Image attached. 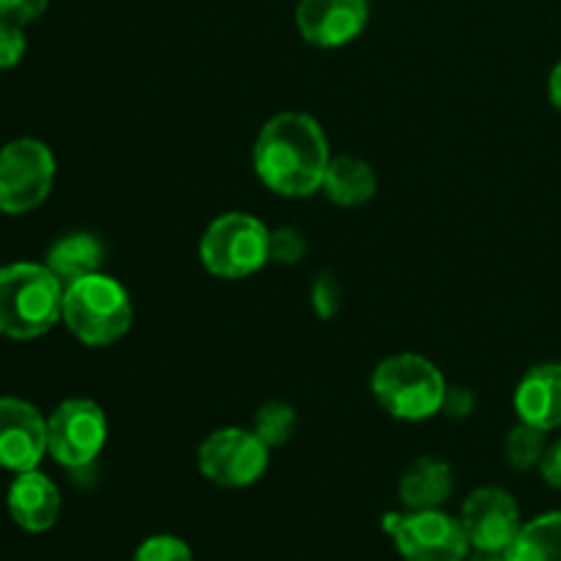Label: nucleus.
Segmentation results:
<instances>
[{"mask_svg": "<svg viewBox=\"0 0 561 561\" xmlns=\"http://www.w3.org/2000/svg\"><path fill=\"white\" fill-rule=\"evenodd\" d=\"M255 173L283 197H310L327 179L329 140L307 113H279L261 129L255 142Z\"/></svg>", "mask_w": 561, "mask_h": 561, "instance_id": "obj_1", "label": "nucleus"}, {"mask_svg": "<svg viewBox=\"0 0 561 561\" xmlns=\"http://www.w3.org/2000/svg\"><path fill=\"white\" fill-rule=\"evenodd\" d=\"M64 318V283L38 263L0 268V334L33 340Z\"/></svg>", "mask_w": 561, "mask_h": 561, "instance_id": "obj_2", "label": "nucleus"}, {"mask_svg": "<svg viewBox=\"0 0 561 561\" xmlns=\"http://www.w3.org/2000/svg\"><path fill=\"white\" fill-rule=\"evenodd\" d=\"M131 299L118 279L96 272L64 288V323L80 343L102 348L131 329Z\"/></svg>", "mask_w": 561, "mask_h": 561, "instance_id": "obj_3", "label": "nucleus"}, {"mask_svg": "<svg viewBox=\"0 0 561 561\" xmlns=\"http://www.w3.org/2000/svg\"><path fill=\"white\" fill-rule=\"evenodd\" d=\"M373 394L389 416L422 422L442 414L447 381L431 359L420 354H398L383 359L373 373Z\"/></svg>", "mask_w": 561, "mask_h": 561, "instance_id": "obj_4", "label": "nucleus"}, {"mask_svg": "<svg viewBox=\"0 0 561 561\" xmlns=\"http://www.w3.org/2000/svg\"><path fill=\"white\" fill-rule=\"evenodd\" d=\"M272 230L250 214L230 211L214 219L201 239V261L208 274L222 279H244L261 272L268 255Z\"/></svg>", "mask_w": 561, "mask_h": 561, "instance_id": "obj_5", "label": "nucleus"}, {"mask_svg": "<svg viewBox=\"0 0 561 561\" xmlns=\"http://www.w3.org/2000/svg\"><path fill=\"white\" fill-rule=\"evenodd\" d=\"M383 529L394 540L403 561H463L471 551L460 518H453L444 510L387 515Z\"/></svg>", "mask_w": 561, "mask_h": 561, "instance_id": "obj_6", "label": "nucleus"}, {"mask_svg": "<svg viewBox=\"0 0 561 561\" xmlns=\"http://www.w3.org/2000/svg\"><path fill=\"white\" fill-rule=\"evenodd\" d=\"M197 469L211 485L239 491L250 488L266 474L268 447L255 431L241 427H219L203 438L197 449Z\"/></svg>", "mask_w": 561, "mask_h": 561, "instance_id": "obj_7", "label": "nucleus"}, {"mask_svg": "<svg viewBox=\"0 0 561 561\" xmlns=\"http://www.w3.org/2000/svg\"><path fill=\"white\" fill-rule=\"evenodd\" d=\"M55 181V157L42 140L9 142L0 151V211L27 214L47 201Z\"/></svg>", "mask_w": 561, "mask_h": 561, "instance_id": "obj_8", "label": "nucleus"}, {"mask_svg": "<svg viewBox=\"0 0 561 561\" xmlns=\"http://www.w3.org/2000/svg\"><path fill=\"white\" fill-rule=\"evenodd\" d=\"M107 444V416L93 400H64L47 420V453L66 469H88Z\"/></svg>", "mask_w": 561, "mask_h": 561, "instance_id": "obj_9", "label": "nucleus"}, {"mask_svg": "<svg viewBox=\"0 0 561 561\" xmlns=\"http://www.w3.org/2000/svg\"><path fill=\"white\" fill-rule=\"evenodd\" d=\"M460 524H463L466 537H469L474 551H496L507 553L518 537L520 507L504 488H477L460 510Z\"/></svg>", "mask_w": 561, "mask_h": 561, "instance_id": "obj_10", "label": "nucleus"}, {"mask_svg": "<svg viewBox=\"0 0 561 561\" xmlns=\"http://www.w3.org/2000/svg\"><path fill=\"white\" fill-rule=\"evenodd\" d=\"M47 455V420L31 403L0 398V466L33 471Z\"/></svg>", "mask_w": 561, "mask_h": 561, "instance_id": "obj_11", "label": "nucleus"}, {"mask_svg": "<svg viewBox=\"0 0 561 561\" xmlns=\"http://www.w3.org/2000/svg\"><path fill=\"white\" fill-rule=\"evenodd\" d=\"M367 0H299L296 27L316 47H343L367 25Z\"/></svg>", "mask_w": 561, "mask_h": 561, "instance_id": "obj_12", "label": "nucleus"}, {"mask_svg": "<svg viewBox=\"0 0 561 561\" xmlns=\"http://www.w3.org/2000/svg\"><path fill=\"white\" fill-rule=\"evenodd\" d=\"M515 414L520 422L551 433L561 427V362L535 365L515 389Z\"/></svg>", "mask_w": 561, "mask_h": 561, "instance_id": "obj_13", "label": "nucleus"}, {"mask_svg": "<svg viewBox=\"0 0 561 561\" xmlns=\"http://www.w3.org/2000/svg\"><path fill=\"white\" fill-rule=\"evenodd\" d=\"M9 513L20 529L31 535L53 529L60 518V493L42 471H22L9 488Z\"/></svg>", "mask_w": 561, "mask_h": 561, "instance_id": "obj_14", "label": "nucleus"}, {"mask_svg": "<svg viewBox=\"0 0 561 561\" xmlns=\"http://www.w3.org/2000/svg\"><path fill=\"white\" fill-rule=\"evenodd\" d=\"M455 488L453 469L442 458H420L400 477V502L405 510H442Z\"/></svg>", "mask_w": 561, "mask_h": 561, "instance_id": "obj_15", "label": "nucleus"}, {"mask_svg": "<svg viewBox=\"0 0 561 561\" xmlns=\"http://www.w3.org/2000/svg\"><path fill=\"white\" fill-rule=\"evenodd\" d=\"M104 244L93 233H69L55 241L47 252L44 266L66 285L77 283L82 277L102 272Z\"/></svg>", "mask_w": 561, "mask_h": 561, "instance_id": "obj_16", "label": "nucleus"}, {"mask_svg": "<svg viewBox=\"0 0 561 561\" xmlns=\"http://www.w3.org/2000/svg\"><path fill=\"white\" fill-rule=\"evenodd\" d=\"M376 173L367 162L356 157H337L329 162L327 179H323L321 190L332 203L343 208L365 206L373 195H376Z\"/></svg>", "mask_w": 561, "mask_h": 561, "instance_id": "obj_17", "label": "nucleus"}, {"mask_svg": "<svg viewBox=\"0 0 561 561\" xmlns=\"http://www.w3.org/2000/svg\"><path fill=\"white\" fill-rule=\"evenodd\" d=\"M507 561H561V513H546L520 526Z\"/></svg>", "mask_w": 561, "mask_h": 561, "instance_id": "obj_18", "label": "nucleus"}, {"mask_svg": "<svg viewBox=\"0 0 561 561\" xmlns=\"http://www.w3.org/2000/svg\"><path fill=\"white\" fill-rule=\"evenodd\" d=\"M548 449V433L540 427L529 425V422H518L513 431L504 438V458L513 469L529 471L542 463Z\"/></svg>", "mask_w": 561, "mask_h": 561, "instance_id": "obj_19", "label": "nucleus"}, {"mask_svg": "<svg viewBox=\"0 0 561 561\" xmlns=\"http://www.w3.org/2000/svg\"><path fill=\"white\" fill-rule=\"evenodd\" d=\"M296 425H299V416H296L294 405L283 403V400H272V403L257 409L255 427H252V431H255L257 438L272 449L288 444L290 438H294Z\"/></svg>", "mask_w": 561, "mask_h": 561, "instance_id": "obj_20", "label": "nucleus"}, {"mask_svg": "<svg viewBox=\"0 0 561 561\" xmlns=\"http://www.w3.org/2000/svg\"><path fill=\"white\" fill-rule=\"evenodd\" d=\"M131 561H195V553L181 537L153 535L137 546Z\"/></svg>", "mask_w": 561, "mask_h": 561, "instance_id": "obj_21", "label": "nucleus"}, {"mask_svg": "<svg viewBox=\"0 0 561 561\" xmlns=\"http://www.w3.org/2000/svg\"><path fill=\"white\" fill-rule=\"evenodd\" d=\"M307 252V241L299 230L294 228H279L272 230V241H268V255L272 261L285 263V266H294L305 257Z\"/></svg>", "mask_w": 561, "mask_h": 561, "instance_id": "obj_22", "label": "nucleus"}, {"mask_svg": "<svg viewBox=\"0 0 561 561\" xmlns=\"http://www.w3.org/2000/svg\"><path fill=\"white\" fill-rule=\"evenodd\" d=\"M25 55V33L16 22L0 16V69H14Z\"/></svg>", "mask_w": 561, "mask_h": 561, "instance_id": "obj_23", "label": "nucleus"}, {"mask_svg": "<svg viewBox=\"0 0 561 561\" xmlns=\"http://www.w3.org/2000/svg\"><path fill=\"white\" fill-rule=\"evenodd\" d=\"M312 307L321 318H334V312L340 310V285L332 274H321V277L312 283Z\"/></svg>", "mask_w": 561, "mask_h": 561, "instance_id": "obj_24", "label": "nucleus"}, {"mask_svg": "<svg viewBox=\"0 0 561 561\" xmlns=\"http://www.w3.org/2000/svg\"><path fill=\"white\" fill-rule=\"evenodd\" d=\"M49 0H0V16L16 25H25V22L38 20L47 9Z\"/></svg>", "mask_w": 561, "mask_h": 561, "instance_id": "obj_25", "label": "nucleus"}, {"mask_svg": "<svg viewBox=\"0 0 561 561\" xmlns=\"http://www.w3.org/2000/svg\"><path fill=\"white\" fill-rule=\"evenodd\" d=\"M477 398L469 387H447V394H444L442 414L453 416V420H463L474 411Z\"/></svg>", "mask_w": 561, "mask_h": 561, "instance_id": "obj_26", "label": "nucleus"}, {"mask_svg": "<svg viewBox=\"0 0 561 561\" xmlns=\"http://www.w3.org/2000/svg\"><path fill=\"white\" fill-rule=\"evenodd\" d=\"M540 471H542V480H546L548 485L561 491V438L559 442L548 444L546 458H542L540 463Z\"/></svg>", "mask_w": 561, "mask_h": 561, "instance_id": "obj_27", "label": "nucleus"}, {"mask_svg": "<svg viewBox=\"0 0 561 561\" xmlns=\"http://www.w3.org/2000/svg\"><path fill=\"white\" fill-rule=\"evenodd\" d=\"M548 96H551V104L561 113V60H557L551 77H548Z\"/></svg>", "mask_w": 561, "mask_h": 561, "instance_id": "obj_28", "label": "nucleus"}, {"mask_svg": "<svg viewBox=\"0 0 561 561\" xmlns=\"http://www.w3.org/2000/svg\"><path fill=\"white\" fill-rule=\"evenodd\" d=\"M463 561H507V553H496V551H474L471 548L469 557Z\"/></svg>", "mask_w": 561, "mask_h": 561, "instance_id": "obj_29", "label": "nucleus"}]
</instances>
